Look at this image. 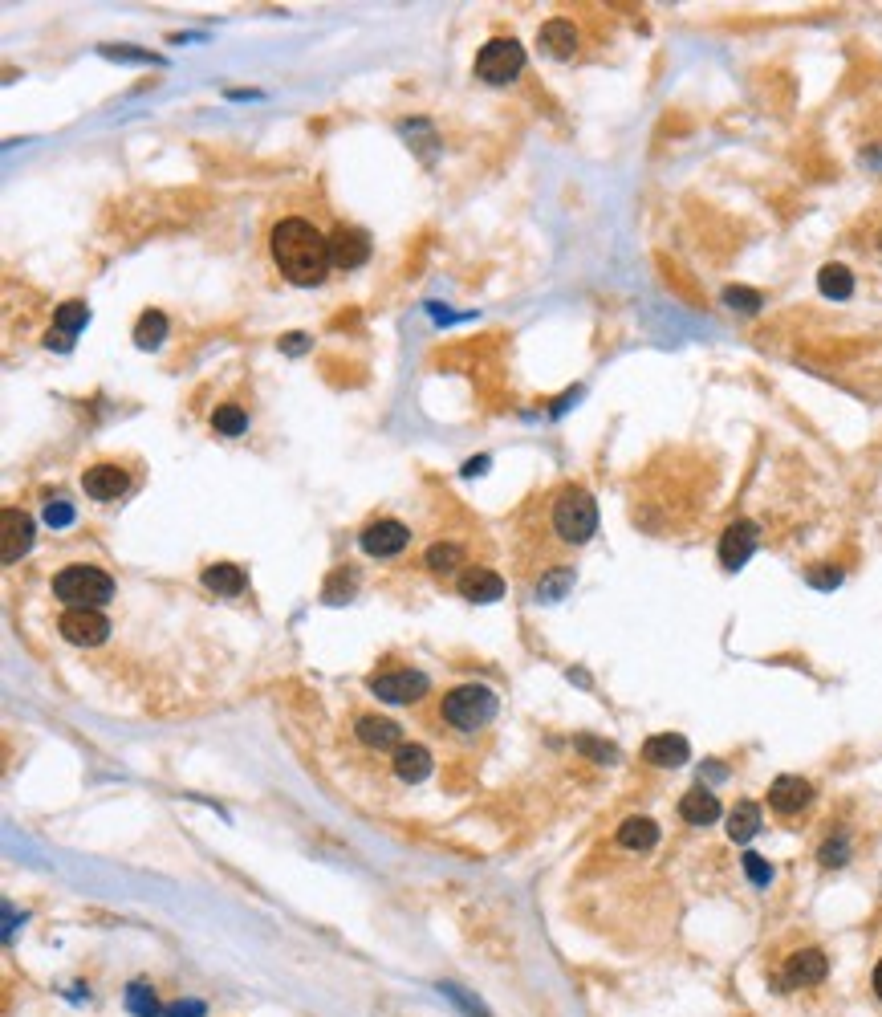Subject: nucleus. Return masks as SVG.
<instances>
[{
  "label": "nucleus",
  "instance_id": "1",
  "mask_svg": "<svg viewBox=\"0 0 882 1017\" xmlns=\"http://www.w3.org/2000/svg\"><path fill=\"white\" fill-rule=\"evenodd\" d=\"M273 261L293 285H318L334 265L330 236H322L309 220H281L273 228Z\"/></svg>",
  "mask_w": 882,
  "mask_h": 1017
},
{
  "label": "nucleus",
  "instance_id": "2",
  "mask_svg": "<svg viewBox=\"0 0 882 1017\" xmlns=\"http://www.w3.org/2000/svg\"><path fill=\"white\" fill-rule=\"evenodd\" d=\"M549 521H553V533L561 546H586L598 529V505L586 489L565 485L549 505Z\"/></svg>",
  "mask_w": 882,
  "mask_h": 1017
},
{
  "label": "nucleus",
  "instance_id": "3",
  "mask_svg": "<svg viewBox=\"0 0 882 1017\" xmlns=\"http://www.w3.org/2000/svg\"><path fill=\"white\" fill-rule=\"evenodd\" d=\"M439 716H444V725H452L456 733H476L484 725H492L496 716V692L484 688V684H464V688H452L439 704Z\"/></svg>",
  "mask_w": 882,
  "mask_h": 1017
},
{
  "label": "nucleus",
  "instance_id": "4",
  "mask_svg": "<svg viewBox=\"0 0 882 1017\" xmlns=\"http://www.w3.org/2000/svg\"><path fill=\"white\" fill-rule=\"evenodd\" d=\"M53 594L66 607H94L98 611L102 603H110V598H114V582L98 566H66L53 578Z\"/></svg>",
  "mask_w": 882,
  "mask_h": 1017
},
{
  "label": "nucleus",
  "instance_id": "5",
  "mask_svg": "<svg viewBox=\"0 0 882 1017\" xmlns=\"http://www.w3.org/2000/svg\"><path fill=\"white\" fill-rule=\"evenodd\" d=\"M525 70V45H517L513 37H492L480 53H476V74L492 86L513 82Z\"/></svg>",
  "mask_w": 882,
  "mask_h": 1017
},
{
  "label": "nucleus",
  "instance_id": "6",
  "mask_svg": "<svg viewBox=\"0 0 882 1017\" xmlns=\"http://www.w3.org/2000/svg\"><path fill=\"white\" fill-rule=\"evenodd\" d=\"M826 973H830L826 952H822V948H813V944H805V948H797V952H789V956H785V965H781V973L773 977V985H777L781 993L813 989V985H822V981H826Z\"/></svg>",
  "mask_w": 882,
  "mask_h": 1017
},
{
  "label": "nucleus",
  "instance_id": "7",
  "mask_svg": "<svg viewBox=\"0 0 882 1017\" xmlns=\"http://www.w3.org/2000/svg\"><path fill=\"white\" fill-rule=\"evenodd\" d=\"M366 688L378 696V700H387V704H415V700H423L427 696V676L423 672H411V668H387V672H374L370 680H366Z\"/></svg>",
  "mask_w": 882,
  "mask_h": 1017
},
{
  "label": "nucleus",
  "instance_id": "8",
  "mask_svg": "<svg viewBox=\"0 0 882 1017\" xmlns=\"http://www.w3.org/2000/svg\"><path fill=\"white\" fill-rule=\"evenodd\" d=\"M57 631L66 635V643H74V647H98L110 635V619L94 607H70L57 619Z\"/></svg>",
  "mask_w": 882,
  "mask_h": 1017
},
{
  "label": "nucleus",
  "instance_id": "9",
  "mask_svg": "<svg viewBox=\"0 0 882 1017\" xmlns=\"http://www.w3.org/2000/svg\"><path fill=\"white\" fill-rule=\"evenodd\" d=\"M407 546H411V529L403 521H395V517H378V521H370L362 529V550L370 558H395Z\"/></svg>",
  "mask_w": 882,
  "mask_h": 1017
},
{
  "label": "nucleus",
  "instance_id": "10",
  "mask_svg": "<svg viewBox=\"0 0 882 1017\" xmlns=\"http://www.w3.org/2000/svg\"><path fill=\"white\" fill-rule=\"evenodd\" d=\"M756 542H761V533H756L752 521H732V525L720 533V566H724V570H740V566L752 558Z\"/></svg>",
  "mask_w": 882,
  "mask_h": 1017
},
{
  "label": "nucleus",
  "instance_id": "11",
  "mask_svg": "<svg viewBox=\"0 0 882 1017\" xmlns=\"http://www.w3.org/2000/svg\"><path fill=\"white\" fill-rule=\"evenodd\" d=\"M809 802H813V786L805 782V777L785 773V777H777V782L769 786V806H773L781 818H793V814L809 810Z\"/></svg>",
  "mask_w": 882,
  "mask_h": 1017
},
{
  "label": "nucleus",
  "instance_id": "12",
  "mask_svg": "<svg viewBox=\"0 0 882 1017\" xmlns=\"http://www.w3.org/2000/svg\"><path fill=\"white\" fill-rule=\"evenodd\" d=\"M0 529H5V542H0V558L17 562L21 554H29L33 546V517L25 509H5L0 513Z\"/></svg>",
  "mask_w": 882,
  "mask_h": 1017
},
{
  "label": "nucleus",
  "instance_id": "13",
  "mask_svg": "<svg viewBox=\"0 0 882 1017\" xmlns=\"http://www.w3.org/2000/svg\"><path fill=\"white\" fill-rule=\"evenodd\" d=\"M330 257H334L338 269H358V265H366V257H370L366 232H358V228H338V232L330 236Z\"/></svg>",
  "mask_w": 882,
  "mask_h": 1017
},
{
  "label": "nucleus",
  "instance_id": "14",
  "mask_svg": "<svg viewBox=\"0 0 882 1017\" xmlns=\"http://www.w3.org/2000/svg\"><path fill=\"white\" fill-rule=\"evenodd\" d=\"M691 757V745L679 737V733H655V737H647V745H643V761L647 765H659V769H675V765H683Z\"/></svg>",
  "mask_w": 882,
  "mask_h": 1017
},
{
  "label": "nucleus",
  "instance_id": "15",
  "mask_svg": "<svg viewBox=\"0 0 882 1017\" xmlns=\"http://www.w3.org/2000/svg\"><path fill=\"white\" fill-rule=\"evenodd\" d=\"M82 489L94 497V501H118L126 493V472L118 464H94L86 468L82 476Z\"/></svg>",
  "mask_w": 882,
  "mask_h": 1017
},
{
  "label": "nucleus",
  "instance_id": "16",
  "mask_svg": "<svg viewBox=\"0 0 882 1017\" xmlns=\"http://www.w3.org/2000/svg\"><path fill=\"white\" fill-rule=\"evenodd\" d=\"M358 741L366 745V749H399L403 745V729L395 725V721H387V716H358Z\"/></svg>",
  "mask_w": 882,
  "mask_h": 1017
},
{
  "label": "nucleus",
  "instance_id": "17",
  "mask_svg": "<svg viewBox=\"0 0 882 1017\" xmlns=\"http://www.w3.org/2000/svg\"><path fill=\"white\" fill-rule=\"evenodd\" d=\"M679 818H683L687 826H712V822L720 818V798H716L712 790H704V786L687 790V794L679 798Z\"/></svg>",
  "mask_w": 882,
  "mask_h": 1017
},
{
  "label": "nucleus",
  "instance_id": "18",
  "mask_svg": "<svg viewBox=\"0 0 882 1017\" xmlns=\"http://www.w3.org/2000/svg\"><path fill=\"white\" fill-rule=\"evenodd\" d=\"M460 594L472 598V603H496V598L504 594V578L492 574L488 566H472V570L460 574Z\"/></svg>",
  "mask_w": 882,
  "mask_h": 1017
},
{
  "label": "nucleus",
  "instance_id": "19",
  "mask_svg": "<svg viewBox=\"0 0 882 1017\" xmlns=\"http://www.w3.org/2000/svg\"><path fill=\"white\" fill-rule=\"evenodd\" d=\"M537 37H541L549 57H574V49H578V29H574V21H565V17L545 21Z\"/></svg>",
  "mask_w": 882,
  "mask_h": 1017
},
{
  "label": "nucleus",
  "instance_id": "20",
  "mask_svg": "<svg viewBox=\"0 0 882 1017\" xmlns=\"http://www.w3.org/2000/svg\"><path fill=\"white\" fill-rule=\"evenodd\" d=\"M659 843V826L651 818H626L618 826V847L626 851H651Z\"/></svg>",
  "mask_w": 882,
  "mask_h": 1017
},
{
  "label": "nucleus",
  "instance_id": "21",
  "mask_svg": "<svg viewBox=\"0 0 882 1017\" xmlns=\"http://www.w3.org/2000/svg\"><path fill=\"white\" fill-rule=\"evenodd\" d=\"M395 773L403 777V782H423V777L431 773V753L423 745H399L395 749Z\"/></svg>",
  "mask_w": 882,
  "mask_h": 1017
},
{
  "label": "nucleus",
  "instance_id": "22",
  "mask_svg": "<svg viewBox=\"0 0 882 1017\" xmlns=\"http://www.w3.org/2000/svg\"><path fill=\"white\" fill-rule=\"evenodd\" d=\"M204 586H208V590H216V594H224V598H236V594L248 586V578H244V570H240V566H232V562H216V566H208V570H204Z\"/></svg>",
  "mask_w": 882,
  "mask_h": 1017
},
{
  "label": "nucleus",
  "instance_id": "23",
  "mask_svg": "<svg viewBox=\"0 0 882 1017\" xmlns=\"http://www.w3.org/2000/svg\"><path fill=\"white\" fill-rule=\"evenodd\" d=\"M756 830H761V806H756V802H736L732 814H728V839L732 843H748Z\"/></svg>",
  "mask_w": 882,
  "mask_h": 1017
},
{
  "label": "nucleus",
  "instance_id": "24",
  "mask_svg": "<svg viewBox=\"0 0 882 1017\" xmlns=\"http://www.w3.org/2000/svg\"><path fill=\"white\" fill-rule=\"evenodd\" d=\"M817 289H822L826 297H834V302H842V297L854 293V277H850L846 265H826L822 273H817Z\"/></svg>",
  "mask_w": 882,
  "mask_h": 1017
},
{
  "label": "nucleus",
  "instance_id": "25",
  "mask_svg": "<svg viewBox=\"0 0 882 1017\" xmlns=\"http://www.w3.org/2000/svg\"><path fill=\"white\" fill-rule=\"evenodd\" d=\"M212 428H216L220 436H244L248 415H244V407H240V403H220V407H216V415H212Z\"/></svg>",
  "mask_w": 882,
  "mask_h": 1017
},
{
  "label": "nucleus",
  "instance_id": "26",
  "mask_svg": "<svg viewBox=\"0 0 882 1017\" xmlns=\"http://www.w3.org/2000/svg\"><path fill=\"white\" fill-rule=\"evenodd\" d=\"M163 338H167V318H163L159 310H147V314L139 318V326H135V342H139L143 350H155Z\"/></svg>",
  "mask_w": 882,
  "mask_h": 1017
},
{
  "label": "nucleus",
  "instance_id": "27",
  "mask_svg": "<svg viewBox=\"0 0 882 1017\" xmlns=\"http://www.w3.org/2000/svg\"><path fill=\"white\" fill-rule=\"evenodd\" d=\"M460 562H464V554H460V546H452V542L431 546V550H427V558H423V566H427V570H435V574H452Z\"/></svg>",
  "mask_w": 882,
  "mask_h": 1017
},
{
  "label": "nucleus",
  "instance_id": "28",
  "mask_svg": "<svg viewBox=\"0 0 882 1017\" xmlns=\"http://www.w3.org/2000/svg\"><path fill=\"white\" fill-rule=\"evenodd\" d=\"M53 322H57L61 334H78V330L90 322V306H86V302H66V306H57Z\"/></svg>",
  "mask_w": 882,
  "mask_h": 1017
},
{
  "label": "nucleus",
  "instance_id": "29",
  "mask_svg": "<svg viewBox=\"0 0 882 1017\" xmlns=\"http://www.w3.org/2000/svg\"><path fill=\"white\" fill-rule=\"evenodd\" d=\"M724 302H728L732 310L756 314V310H761V302H765V297H761V293H756V289H740V285H732V289H724Z\"/></svg>",
  "mask_w": 882,
  "mask_h": 1017
},
{
  "label": "nucleus",
  "instance_id": "30",
  "mask_svg": "<svg viewBox=\"0 0 882 1017\" xmlns=\"http://www.w3.org/2000/svg\"><path fill=\"white\" fill-rule=\"evenodd\" d=\"M126 1001H131V1009H135L139 1017H155V1013H159V1001H155V993H151L143 981H139V985H131Z\"/></svg>",
  "mask_w": 882,
  "mask_h": 1017
},
{
  "label": "nucleus",
  "instance_id": "31",
  "mask_svg": "<svg viewBox=\"0 0 882 1017\" xmlns=\"http://www.w3.org/2000/svg\"><path fill=\"white\" fill-rule=\"evenodd\" d=\"M744 871H748V879H752L756 887H765V883L773 879V867H769L761 855H744Z\"/></svg>",
  "mask_w": 882,
  "mask_h": 1017
},
{
  "label": "nucleus",
  "instance_id": "32",
  "mask_svg": "<svg viewBox=\"0 0 882 1017\" xmlns=\"http://www.w3.org/2000/svg\"><path fill=\"white\" fill-rule=\"evenodd\" d=\"M846 855H850V847H846L842 839H830V843L822 847V855H817V859H822L826 867H842V863H846Z\"/></svg>",
  "mask_w": 882,
  "mask_h": 1017
},
{
  "label": "nucleus",
  "instance_id": "33",
  "mask_svg": "<svg viewBox=\"0 0 882 1017\" xmlns=\"http://www.w3.org/2000/svg\"><path fill=\"white\" fill-rule=\"evenodd\" d=\"M45 521H49V525H70V521H74V509H70L66 501H53V505L45 509Z\"/></svg>",
  "mask_w": 882,
  "mask_h": 1017
},
{
  "label": "nucleus",
  "instance_id": "34",
  "mask_svg": "<svg viewBox=\"0 0 882 1017\" xmlns=\"http://www.w3.org/2000/svg\"><path fill=\"white\" fill-rule=\"evenodd\" d=\"M809 582H813V586H822V590H830V586H838V582H842V574H838V570H809Z\"/></svg>",
  "mask_w": 882,
  "mask_h": 1017
},
{
  "label": "nucleus",
  "instance_id": "35",
  "mask_svg": "<svg viewBox=\"0 0 882 1017\" xmlns=\"http://www.w3.org/2000/svg\"><path fill=\"white\" fill-rule=\"evenodd\" d=\"M578 749L594 753L598 761H614V749H606V745H598V741H590V737H582V741H578Z\"/></svg>",
  "mask_w": 882,
  "mask_h": 1017
},
{
  "label": "nucleus",
  "instance_id": "36",
  "mask_svg": "<svg viewBox=\"0 0 882 1017\" xmlns=\"http://www.w3.org/2000/svg\"><path fill=\"white\" fill-rule=\"evenodd\" d=\"M870 985H874V997L882 1001V956H878V965H874V977H870Z\"/></svg>",
  "mask_w": 882,
  "mask_h": 1017
}]
</instances>
